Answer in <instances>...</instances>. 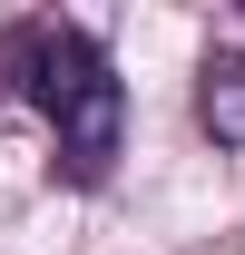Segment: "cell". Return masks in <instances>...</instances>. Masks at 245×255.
Here are the masks:
<instances>
[{"mask_svg":"<svg viewBox=\"0 0 245 255\" xmlns=\"http://www.w3.org/2000/svg\"><path fill=\"white\" fill-rule=\"evenodd\" d=\"M0 79L49 118L59 167L79 177V187L108 177L127 98H118V69H108V49H98L89 30H69V20H30V30H10V39H0Z\"/></svg>","mask_w":245,"mask_h":255,"instance_id":"1","label":"cell"},{"mask_svg":"<svg viewBox=\"0 0 245 255\" xmlns=\"http://www.w3.org/2000/svg\"><path fill=\"white\" fill-rule=\"evenodd\" d=\"M196 118H206L216 147H245V59L236 49H216V59L196 69Z\"/></svg>","mask_w":245,"mask_h":255,"instance_id":"2","label":"cell"}]
</instances>
